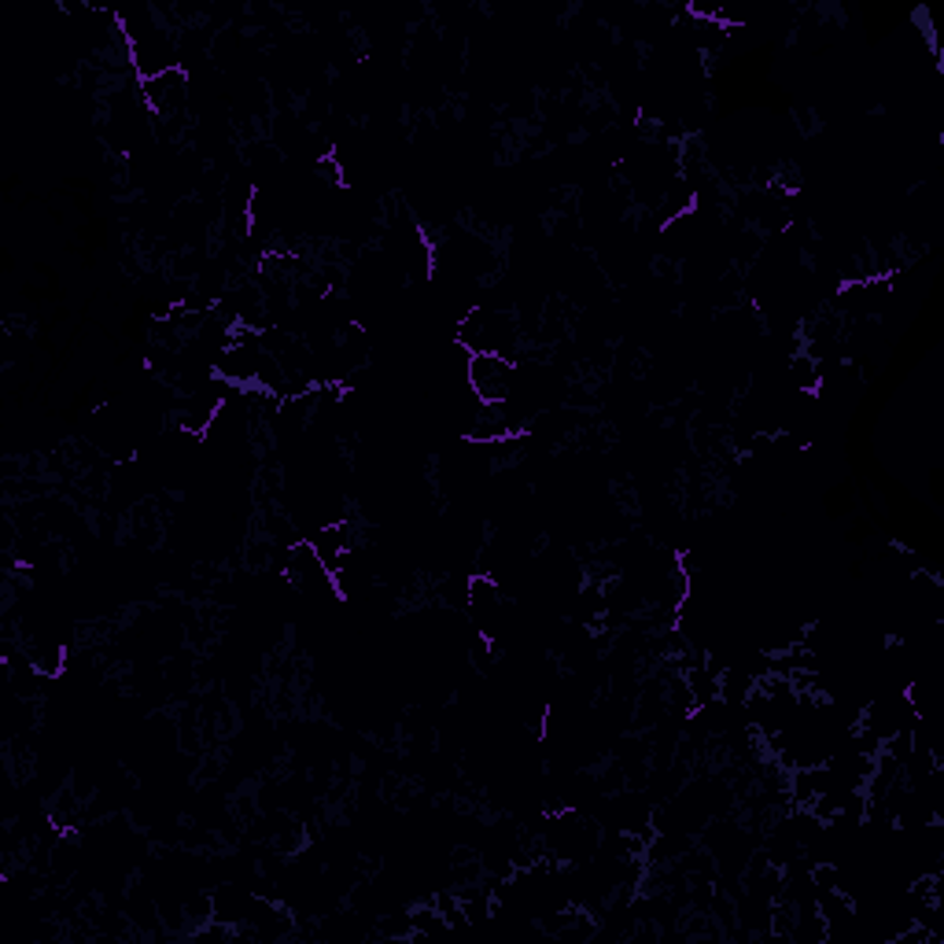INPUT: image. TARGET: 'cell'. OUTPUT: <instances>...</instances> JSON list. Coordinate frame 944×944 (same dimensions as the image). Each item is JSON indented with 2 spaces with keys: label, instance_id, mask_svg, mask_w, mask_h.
<instances>
[{
  "label": "cell",
  "instance_id": "obj_2",
  "mask_svg": "<svg viewBox=\"0 0 944 944\" xmlns=\"http://www.w3.org/2000/svg\"><path fill=\"white\" fill-rule=\"evenodd\" d=\"M189 74L181 67H170V71L155 74V77H144L141 82V96H144V107L155 115V119H178L189 104Z\"/></svg>",
  "mask_w": 944,
  "mask_h": 944
},
{
  "label": "cell",
  "instance_id": "obj_4",
  "mask_svg": "<svg viewBox=\"0 0 944 944\" xmlns=\"http://www.w3.org/2000/svg\"><path fill=\"white\" fill-rule=\"evenodd\" d=\"M410 927H414V937H440V933L451 930L440 908H414Z\"/></svg>",
  "mask_w": 944,
  "mask_h": 944
},
{
  "label": "cell",
  "instance_id": "obj_3",
  "mask_svg": "<svg viewBox=\"0 0 944 944\" xmlns=\"http://www.w3.org/2000/svg\"><path fill=\"white\" fill-rule=\"evenodd\" d=\"M790 381L797 392H820L823 384V362L820 358H812L808 350H797V355L790 358Z\"/></svg>",
  "mask_w": 944,
  "mask_h": 944
},
{
  "label": "cell",
  "instance_id": "obj_1",
  "mask_svg": "<svg viewBox=\"0 0 944 944\" xmlns=\"http://www.w3.org/2000/svg\"><path fill=\"white\" fill-rule=\"evenodd\" d=\"M465 384L476 403L505 406L517 392V362L499 350H476L465 358Z\"/></svg>",
  "mask_w": 944,
  "mask_h": 944
}]
</instances>
